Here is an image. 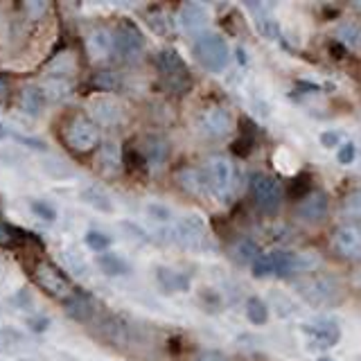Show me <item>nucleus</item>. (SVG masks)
I'll return each mask as SVG.
<instances>
[{
  "label": "nucleus",
  "instance_id": "obj_41",
  "mask_svg": "<svg viewBox=\"0 0 361 361\" xmlns=\"http://www.w3.org/2000/svg\"><path fill=\"white\" fill-rule=\"evenodd\" d=\"M355 7H357V9H361V3H355Z\"/></svg>",
  "mask_w": 361,
  "mask_h": 361
},
{
  "label": "nucleus",
  "instance_id": "obj_35",
  "mask_svg": "<svg viewBox=\"0 0 361 361\" xmlns=\"http://www.w3.org/2000/svg\"><path fill=\"white\" fill-rule=\"evenodd\" d=\"M337 143H339V134H335V131H326V134H321V145L323 147H337Z\"/></svg>",
  "mask_w": 361,
  "mask_h": 361
},
{
  "label": "nucleus",
  "instance_id": "obj_24",
  "mask_svg": "<svg viewBox=\"0 0 361 361\" xmlns=\"http://www.w3.org/2000/svg\"><path fill=\"white\" fill-rule=\"evenodd\" d=\"M246 316L253 326H264V323L269 321V307H266V303L262 298L251 296V298L246 300Z\"/></svg>",
  "mask_w": 361,
  "mask_h": 361
},
{
  "label": "nucleus",
  "instance_id": "obj_27",
  "mask_svg": "<svg viewBox=\"0 0 361 361\" xmlns=\"http://www.w3.org/2000/svg\"><path fill=\"white\" fill-rule=\"evenodd\" d=\"M341 215L348 219H361V188L350 192L341 203Z\"/></svg>",
  "mask_w": 361,
  "mask_h": 361
},
{
  "label": "nucleus",
  "instance_id": "obj_13",
  "mask_svg": "<svg viewBox=\"0 0 361 361\" xmlns=\"http://www.w3.org/2000/svg\"><path fill=\"white\" fill-rule=\"evenodd\" d=\"M305 335L310 337V341L314 344V348H321V350H328L332 346L339 344L341 339V330L335 321L330 319H321V321H312L310 326L303 328Z\"/></svg>",
  "mask_w": 361,
  "mask_h": 361
},
{
  "label": "nucleus",
  "instance_id": "obj_6",
  "mask_svg": "<svg viewBox=\"0 0 361 361\" xmlns=\"http://www.w3.org/2000/svg\"><path fill=\"white\" fill-rule=\"evenodd\" d=\"M194 57L201 63L203 68L210 72H219L228 66L230 50L228 43L224 41V36H219L215 32H203L194 41Z\"/></svg>",
  "mask_w": 361,
  "mask_h": 361
},
{
  "label": "nucleus",
  "instance_id": "obj_20",
  "mask_svg": "<svg viewBox=\"0 0 361 361\" xmlns=\"http://www.w3.org/2000/svg\"><path fill=\"white\" fill-rule=\"evenodd\" d=\"M230 255H233V260L239 264H253L262 253H260V246H257L253 239H239V242H235L233 248H230Z\"/></svg>",
  "mask_w": 361,
  "mask_h": 361
},
{
  "label": "nucleus",
  "instance_id": "obj_40",
  "mask_svg": "<svg viewBox=\"0 0 361 361\" xmlns=\"http://www.w3.org/2000/svg\"><path fill=\"white\" fill-rule=\"evenodd\" d=\"M319 361H335V359H330V357H321Z\"/></svg>",
  "mask_w": 361,
  "mask_h": 361
},
{
  "label": "nucleus",
  "instance_id": "obj_32",
  "mask_svg": "<svg viewBox=\"0 0 361 361\" xmlns=\"http://www.w3.org/2000/svg\"><path fill=\"white\" fill-rule=\"evenodd\" d=\"M32 210H34L41 219H45V221H52L54 217H57V215H54V208L48 206V203H43V201H32Z\"/></svg>",
  "mask_w": 361,
  "mask_h": 361
},
{
  "label": "nucleus",
  "instance_id": "obj_38",
  "mask_svg": "<svg viewBox=\"0 0 361 361\" xmlns=\"http://www.w3.org/2000/svg\"><path fill=\"white\" fill-rule=\"evenodd\" d=\"M7 84H5V81H0V104H3V102H5V97H7Z\"/></svg>",
  "mask_w": 361,
  "mask_h": 361
},
{
  "label": "nucleus",
  "instance_id": "obj_5",
  "mask_svg": "<svg viewBox=\"0 0 361 361\" xmlns=\"http://www.w3.org/2000/svg\"><path fill=\"white\" fill-rule=\"evenodd\" d=\"M156 70H159V81L163 90L172 95H185L192 88V75L188 70V63L177 50H163L156 57Z\"/></svg>",
  "mask_w": 361,
  "mask_h": 361
},
{
  "label": "nucleus",
  "instance_id": "obj_25",
  "mask_svg": "<svg viewBox=\"0 0 361 361\" xmlns=\"http://www.w3.org/2000/svg\"><path fill=\"white\" fill-rule=\"evenodd\" d=\"M339 41L353 50H361V27L357 23H341L337 30Z\"/></svg>",
  "mask_w": 361,
  "mask_h": 361
},
{
  "label": "nucleus",
  "instance_id": "obj_3",
  "mask_svg": "<svg viewBox=\"0 0 361 361\" xmlns=\"http://www.w3.org/2000/svg\"><path fill=\"white\" fill-rule=\"evenodd\" d=\"M63 145L75 154H88L99 145V127L86 113H70L59 129Z\"/></svg>",
  "mask_w": 361,
  "mask_h": 361
},
{
  "label": "nucleus",
  "instance_id": "obj_21",
  "mask_svg": "<svg viewBox=\"0 0 361 361\" xmlns=\"http://www.w3.org/2000/svg\"><path fill=\"white\" fill-rule=\"evenodd\" d=\"M88 50L95 59H104L113 52V34L109 32H93L88 36Z\"/></svg>",
  "mask_w": 361,
  "mask_h": 361
},
{
  "label": "nucleus",
  "instance_id": "obj_37",
  "mask_svg": "<svg viewBox=\"0 0 361 361\" xmlns=\"http://www.w3.org/2000/svg\"><path fill=\"white\" fill-rule=\"evenodd\" d=\"M197 361H226V357L219 355V353H206V355H201Z\"/></svg>",
  "mask_w": 361,
  "mask_h": 361
},
{
  "label": "nucleus",
  "instance_id": "obj_23",
  "mask_svg": "<svg viewBox=\"0 0 361 361\" xmlns=\"http://www.w3.org/2000/svg\"><path fill=\"white\" fill-rule=\"evenodd\" d=\"M97 266H99V271L106 273V275H122L129 271V264L125 260H120V257L113 253H99Z\"/></svg>",
  "mask_w": 361,
  "mask_h": 361
},
{
  "label": "nucleus",
  "instance_id": "obj_10",
  "mask_svg": "<svg viewBox=\"0 0 361 361\" xmlns=\"http://www.w3.org/2000/svg\"><path fill=\"white\" fill-rule=\"evenodd\" d=\"M330 246L344 260H361V230L357 226H339L332 233Z\"/></svg>",
  "mask_w": 361,
  "mask_h": 361
},
{
  "label": "nucleus",
  "instance_id": "obj_12",
  "mask_svg": "<svg viewBox=\"0 0 361 361\" xmlns=\"http://www.w3.org/2000/svg\"><path fill=\"white\" fill-rule=\"evenodd\" d=\"M199 129L208 138H226L233 129V118L224 106H208L199 115Z\"/></svg>",
  "mask_w": 361,
  "mask_h": 361
},
{
  "label": "nucleus",
  "instance_id": "obj_11",
  "mask_svg": "<svg viewBox=\"0 0 361 361\" xmlns=\"http://www.w3.org/2000/svg\"><path fill=\"white\" fill-rule=\"evenodd\" d=\"M328 208H330L328 194L321 190H314L310 194H305L298 206H296V217H298L303 224L316 226L328 217Z\"/></svg>",
  "mask_w": 361,
  "mask_h": 361
},
{
  "label": "nucleus",
  "instance_id": "obj_18",
  "mask_svg": "<svg viewBox=\"0 0 361 361\" xmlns=\"http://www.w3.org/2000/svg\"><path fill=\"white\" fill-rule=\"evenodd\" d=\"M177 237L183 246H190V248H197L203 237H206V226H203V221L197 219V217H190V219H183L179 228H177Z\"/></svg>",
  "mask_w": 361,
  "mask_h": 361
},
{
  "label": "nucleus",
  "instance_id": "obj_2",
  "mask_svg": "<svg viewBox=\"0 0 361 361\" xmlns=\"http://www.w3.org/2000/svg\"><path fill=\"white\" fill-rule=\"evenodd\" d=\"M27 271H30L32 282L39 287L45 296H50L52 300L66 303L72 296V291H75L70 278L63 273L59 264H54L48 257H34Z\"/></svg>",
  "mask_w": 361,
  "mask_h": 361
},
{
  "label": "nucleus",
  "instance_id": "obj_22",
  "mask_svg": "<svg viewBox=\"0 0 361 361\" xmlns=\"http://www.w3.org/2000/svg\"><path fill=\"white\" fill-rule=\"evenodd\" d=\"M120 159H122V168L127 172H134V174L147 172V163H145L143 154H141V150H138L136 145H127L125 150L120 152Z\"/></svg>",
  "mask_w": 361,
  "mask_h": 361
},
{
  "label": "nucleus",
  "instance_id": "obj_34",
  "mask_svg": "<svg viewBox=\"0 0 361 361\" xmlns=\"http://www.w3.org/2000/svg\"><path fill=\"white\" fill-rule=\"evenodd\" d=\"M251 150H253V138H239V141L233 145V152L237 154V156H248L251 154Z\"/></svg>",
  "mask_w": 361,
  "mask_h": 361
},
{
  "label": "nucleus",
  "instance_id": "obj_39",
  "mask_svg": "<svg viewBox=\"0 0 361 361\" xmlns=\"http://www.w3.org/2000/svg\"><path fill=\"white\" fill-rule=\"evenodd\" d=\"M7 136V129L3 127V125H0V138H5Z\"/></svg>",
  "mask_w": 361,
  "mask_h": 361
},
{
  "label": "nucleus",
  "instance_id": "obj_4",
  "mask_svg": "<svg viewBox=\"0 0 361 361\" xmlns=\"http://www.w3.org/2000/svg\"><path fill=\"white\" fill-rule=\"evenodd\" d=\"M296 289L314 307H337L344 300V284L339 282V278L330 273L307 275L296 284Z\"/></svg>",
  "mask_w": 361,
  "mask_h": 361
},
{
  "label": "nucleus",
  "instance_id": "obj_14",
  "mask_svg": "<svg viewBox=\"0 0 361 361\" xmlns=\"http://www.w3.org/2000/svg\"><path fill=\"white\" fill-rule=\"evenodd\" d=\"M138 150H141L143 154V159L147 163V168H161V165L168 161V156H170V145L165 138L161 136H156V134H150V136H145L143 138V143L138 145Z\"/></svg>",
  "mask_w": 361,
  "mask_h": 361
},
{
  "label": "nucleus",
  "instance_id": "obj_29",
  "mask_svg": "<svg viewBox=\"0 0 361 361\" xmlns=\"http://www.w3.org/2000/svg\"><path fill=\"white\" fill-rule=\"evenodd\" d=\"M86 244L93 248V251L102 253L111 246V237L104 235V233H99V230H90V233H86Z\"/></svg>",
  "mask_w": 361,
  "mask_h": 361
},
{
  "label": "nucleus",
  "instance_id": "obj_19",
  "mask_svg": "<svg viewBox=\"0 0 361 361\" xmlns=\"http://www.w3.org/2000/svg\"><path fill=\"white\" fill-rule=\"evenodd\" d=\"M181 23L192 34H203V27L208 25V14L199 3H185L181 7Z\"/></svg>",
  "mask_w": 361,
  "mask_h": 361
},
{
  "label": "nucleus",
  "instance_id": "obj_33",
  "mask_svg": "<svg viewBox=\"0 0 361 361\" xmlns=\"http://www.w3.org/2000/svg\"><path fill=\"white\" fill-rule=\"evenodd\" d=\"M294 181H296V185L291 188L294 197H305V194H310V177H296Z\"/></svg>",
  "mask_w": 361,
  "mask_h": 361
},
{
  "label": "nucleus",
  "instance_id": "obj_8",
  "mask_svg": "<svg viewBox=\"0 0 361 361\" xmlns=\"http://www.w3.org/2000/svg\"><path fill=\"white\" fill-rule=\"evenodd\" d=\"M251 197L260 210L275 212L284 199V192H282L280 181L269 177V174H253L251 177Z\"/></svg>",
  "mask_w": 361,
  "mask_h": 361
},
{
  "label": "nucleus",
  "instance_id": "obj_26",
  "mask_svg": "<svg viewBox=\"0 0 361 361\" xmlns=\"http://www.w3.org/2000/svg\"><path fill=\"white\" fill-rule=\"evenodd\" d=\"M159 280L165 289H179V291H185L190 284V278L188 275H181V273H174L170 269H159Z\"/></svg>",
  "mask_w": 361,
  "mask_h": 361
},
{
  "label": "nucleus",
  "instance_id": "obj_15",
  "mask_svg": "<svg viewBox=\"0 0 361 361\" xmlns=\"http://www.w3.org/2000/svg\"><path fill=\"white\" fill-rule=\"evenodd\" d=\"M36 246L43 248V242L34 233H27V230L12 226L9 221H5L3 212H0V246Z\"/></svg>",
  "mask_w": 361,
  "mask_h": 361
},
{
  "label": "nucleus",
  "instance_id": "obj_9",
  "mask_svg": "<svg viewBox=\"0 0 361 361\" xmlns=\"http://www.w3.org/2000/svg\"><path fill=\"white\" fill-rule=\"evenodd\" d=\"M143 48H145V39L141 27L131 21L120 23L113 34V52H118V57L125 61H134L141 57Z\"/></svg>",
  "mask_w": 361,
  "mask_h": 361
},
{
  "label": "nucleus",
  "instance_id": "obj_31",
  "mask_svg": "<svg viewBox=\"0 0 361 361\" xmlns=\"http://www.w3.org/2000/svg\"><path fill=\"white\" fill-rule=\"evenodd\" d=\"M355 156H357V147H355V143H346V145L339 150L337 161H339L341 165H350V163L355 161Z\"/></svg>",
  "mask_w": 361,
  "mask_h": 361
},
{
  "label": "nucleus",
  "instance_id": "obj_17",
  "mask_svg": "<svg viewBox=\"0 0 361 361\" xmlns=\"http://www.w3.org/2000/svg\"><path fill=\"white\" fill-rule=\"evenodd\" d=\"M18 109L27 115H41L45 109V93L39 86H23L18 90Z\"/></svg>",
  "mask_w": 361,
  "mask_h": 361
},
{
  "label": "nucleus",
  "instance_id": "obj_1",
  "mask_svg": "<svg viewBox=\"0 0 361 361\" xmlns=\"http://www.w3.org/2000/svg\"><path fill=\"white\" fill-rule=\"evenodd\" d=\"M253 266V275L255 278H289L294 273H303V271H312L321 266V255L305 251V253H291V251H273L260 255L257 260L251 264Z\"/></svg>",
  "mask_w": 361,
  "mask_h": 361
},
{
  "label": "nucleus",
  "instance_id": "obj_16",
  "mask_svg": "<svg viewBox=\"0 0 361 361\" xmlns=\"http://www.w3.org/2000/svg\"><path fill=\"white\" fill-rule=\"evenodd\" d=\"M63 307H66V314H68L72 321H77V323H90L93 316H95L97 305H95V300H93L88 294L72 291L70 298L63 303Z\"/></svg>",
  "mask_w": 361,
  "mask_h": 361
},
{
  "label": "nucleus",
  "instance_id": "obj_28",
  "mask_svg": "<svg viewBox=\"0 0 361 361\" xmlns=\"http://www.w3.org/2000/svg\"><path fill=\"white\" fill-rule=\"evenodd\" d=\"M93 86L97 90H115L118 88V75L111 70H99L95 77H93Z\"/></svg>",
  "mask_w": 361,
  "mask_h": 361
},
{
  "label": "nucleus",
  "instance_id": "obj_36",
  "mask_svg": "<svg viewBox=\"0 0 361 361\" xmlns=\"http://www.w3.org/2000/svg\"><path fill=\"white\" fill-rule=\"evenodd\" d=\"M296 86H298L303 93H319L321 90V86L314 84V81H296Z\"/></svg>",
  "mask_w": 361,
  "mask_h": 361
},
{
  "label": "nucleus",
  "instance_id": "obj_7",
  "mask_svg": "<svg viewBox=\"0 0 361 361\" xmlns=\"http://www.w3.org/2000/svg\"><path fill=\"white\" fill-rule=\"evenodd\" d=\"M203 183H206V190L215 192L217 197H228L233 192L235 185V168L233 163L224 156H215L206 163V168L201 172Z\"/></svg>",
  "mask_w": 361,
  "mask_h": 361
},
{
  "label": "nucleus",
  "instance_id": "obj_30",
  "mask_svg": "<svg viewBox=\"0 0 361 361\" xmlns=\"http://www.w3.org/2000/svg\"><path fill=\"white\" fill-rule=\"evenodd\" d=\"M48 3H23L21 5V9H25L27 14H23V16H27V18H41V16H45V12H48Z\"/></svg>",
  "mask_w": 361,
  "mask_h": 361
}]
</instances>
